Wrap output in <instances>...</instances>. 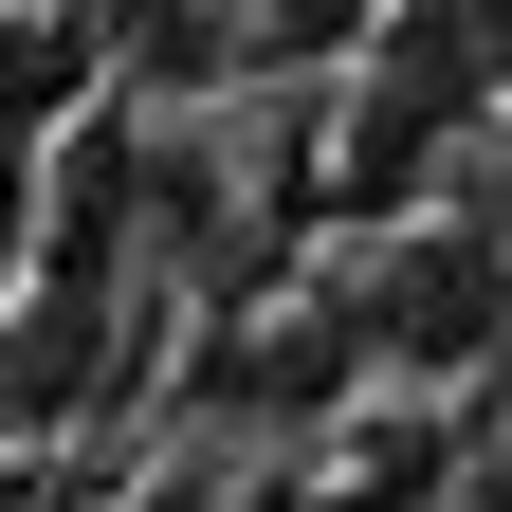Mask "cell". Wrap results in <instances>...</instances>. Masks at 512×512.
<instances>
[{
	"instance_id": "1",
	"label": "cell",
	"mask_w": 512,
	"mask_h": 512,
	"mask_svg": "<svg viewBox=\"0 0 512 512\" xmlns=\"http://www.w3.org/2000/svg\"><path fill=\"white\" fill-rule=\"evenodd\" d=\"M494 311H512V275H494L476 238H403V275L366 293V330L403 348V366H476V348H494Z\"/></svg>"
},
{
	"instance_id": "2",
	"label": "cell",
	"mask_w": 512,
	"mask_h": 512,
	"mask_svg": "<svg viewBox=\"0 0 512 512\" xmlns=\"http://www.w3.org/2000/svg\"><path fill=\"white\" fill-rule=\"evenodd\" d=\"M458 92H476V37H458V19L384 37V110H403V128H458Z\"/></svg>"
}]
</instances>
